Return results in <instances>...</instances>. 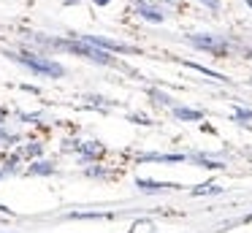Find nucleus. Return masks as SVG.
Instances as JSON below:
<instances>
[{"label": "nucleus", "mask_w": 252, "mask_h": 233, "mask_svg": "<svg viewBox=\"0 0 252 233\" xmlns=\"http://www.w3.org/2000/svg\"><path fill=\"white\" fill-rule=\"evenodd\" d=\"M82 38L84 43H93V46L103 49V52H122V54H136L138 49L136 46H127V43H120V41H111V38H100V35H76Z\"/></svg>", "instance_id": "3"}, {"label": "nucleus", "mask_w": 252, "mask_h": 233, "mask_svg": "<svg viewBox=\"0 0 252 233\" xmlns=\"http://www.w3.org/2000/svg\"><path fill=\"white\" fill-rule=\"evenodd\" d=\"M136 11H138V16L147 19V22H163L165 19V14L152 3V0H136Z\"/></svg>", "instance_id": "5"}, {"label": "nucleus", "mask_w": 252, "mask_h": 233, "mask_svg": "<svg viewBox=\"0 0 252 233\" xmlns=\"http://www.w3.org/2000/svg\"><path fill=\"white\" fill-rule=\"evenodd\" d=\"M190 43L192 46H198V49H203V52H212V54H217V57H222V54H228V43L225 41H220L217 35H190Z\"/></svg>", "instance_id": "4"}, {"label": "nucleus", "mask_w": 252, "mask_h": 233, "mask_svg": "<svg viewBox=\"0 0 252 233\" xmlns=\"http://www.w3.org/2000/svg\"><path fill=\"white\" fill-rule=\"evenodd\" d=\"M19 166H22V157H19L17 152H14V155H8L6 160H3V168H0V171H3V173L8 176V173H17V171H19Z\"/></svg>", "instance_id": "10"}, {"label": "nucleus", "mask_w": 252, "mask_h": 233, "mask_svg": "<svg viewBox=\"0 0 252 233\" xmlns=\"http://www.w3.org/2000/svg\"><path fill=\"white\" fill-rule=\"evenodd\" d=\"M136 187L147 195H155V193H165V190H174L176 184L171 182H155V179H136Z\"/></svg>", "instance_id": "6"}, {"label": "nucleus", "mask_w": 252, "mask_h": 233, "mask_svg": "<svg viewBox=\"0 0 252 233\" xmlns=\"http://www.w3.org/2000/svg\"><path fill=\"white\" fill-rule=\"evenodd\" d=\"M6 122V108H0V125Z\"/></svg>", "instance_id": "17"}, {"label": "nucleus", "mask_w": 252, "mask_h": 233, "mask_svg": "<svg viewBox=\"0 0 252 233\" xmlns=\"http://www.w3.org/2000/svg\"><path fill=\"white\" fill-rule=\"evenodd\" d=\"M65 149H73L82 163H95L103 157V144H98V141H68Z\"/></svg>", "instance_id": "2"}, {"label": "nucleus", "mask_w": 252, "mask_h": 233, "mask_svg": "<svg viewBox=\"0 0 252 233\" xmlns=\"http://www.w3.org/2000/svg\"><path fill=\"white\" fill-rule=\"evenodd\" d=\"M174 114L179 119H192V122H198V119H203V111H198V108H185V106H176Z\"/></svg>", "instance_id": "11"}, {"label": "nucleus", "mask_w": 252, "mask_h": 233, "mask_svg": "<svg viewBox=\"0 0 252 233\" xmlns=\"http://www.w3.org/2000/svg\"><path fill=\"white\" fill-rule=\"evenodd\" d=\"M87 176H98V179H106V176H109V171H106L103 166H90V168H87Z\"/></svg>", "instance_id": "14"}, {"label": "nucleus", "mask_w": 252, "mask_h": 233, "mask_svg": "<svg viewBox=\"0 0 252 233\" xmlns=\"http://www.w3.org/2000/svg\"><path fill=\"white\" fill-rule=\"evenodd\" d=\"M3 176H6V173H3V171H0V182H3Z\"/></svg>", "instance_id": "19"}, {"label": "nucleus", "mask_w": 252, "mask_h": 233, "mask_svg": "<svg viewBox=\"0 0 252 233\" xmlns=\"http://www.w3.org/2000/svg\"><path fill=\"white\" fill-rule=\"evenodd\" d=\"M233 117H236V119H252V111H250V108H239Z\"/></svg>", "instance_id": "15"}, {"label": "nucleus", "mask_w": 252, "mask_h": 233, "mask_svg": "<svg viewBox=\"0 0 252 233\" xmlns=\"http://www.w3.org/2000/svg\"><path fill=\"white\" fill-rule=\"evenodd\" d=\"M111 0H95V5H109Z\"/></svg>", "instance_id": "18"}, {"label": "nucleus", "mask_w": 252, "mask_h": 233, "mask_svg": "<svg viewBox=\"0 0 252 233\" xmlns=\"http://www.w3.org/2000/svg\"><path fill=\"white\" fill-rule=\"evenodd\" d=\"M19 141V135H14L6 125H0V146H14Z\"/></svg>", "instance_id": "12"}, {"label": "nucleus", "mask_w": 252, "mask_h": 233, "mask_svg": "<svg viewBox=\"0 0 252 233\" xmlns=\"http://www.w3.org/2000/svg\"><path fill=\"white\" fill-rule=\"evenodd\" d=\"M217 195V193H222V187L220 184H201V187H195L192 190V195Z\"/></svg>", "instance_id": "13"}, {"label": "nucleus", "mask_w": 252, "mask_h": 233, "mask_svg": "<svg viewBox=\"0 0 252 233\" xmlns=\"http://www.w3.org/2000/svg\"><path fill=\"white\" fill-rule=\"evenodd\" d=\"M17 155L22 157V160H41V155H44V144L41 141H28V144H22L17 149Z\"/></svg>", "instance_id": "7"}, {"label": "nucleus", "mask_w": 252, "mask_h": 233, "mask_svg": "<svg viewBox=\"0 0 252 233\" xmlns=\"http://www.w3.org/2000/svg\"><path fill=\"white\" fill-rule=\"evenodd\" d=\"M141 163H182L187 160V155H155V152H147V155H138Z\"/></svg>", "instance_id": "9"}, {"label": "nucleus", "mask_w": 252, "mask_h": 233, "mask_svg": "<svg viewBox=\"0 0 252 233\" xmlns=\"http://www.w3.org/2000/svg\"><path fill=\"white\" fill-rule=\"evenodd\" d=\"M201 3H206L212 11H220V0H201Z\"/></svg>", "instance_id": "16"}, {"label": "nucleus", "mask_w": 252, "mask_h": 233, "mask_svg": "<svg viewBox=\"0 0 252 233\" xmlns=\"http://www.w3.org/2000/svg\"><path fill=\"white\" fill-rule=\"evenodd\" d=\"M55 171H57V168H55V163H52V160H33L28 166L30 176H52Z\"/></svg>", "instance_id": "8"}, {"label": "nucleus", "mask_w": 252, "mask_h": 233, "mask_svg": "<svg viewBox=\"0 0 252 233\" xmlns=\"http://www.w3.org/2000/svg\"><path fill=\"white\" fill-rule=\"evenodd\" d=\"M14 60H17L19 65H25V68H30L33 73H41V76H63L65 73V68H63L60 63H55L52 57H44V54H35V52H14L11 54Z\"/></svg>", "instance_id": "1"}]
</instances>
